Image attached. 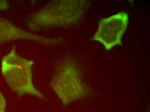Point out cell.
I'll use <instances>...</instances> for the list:
<instances>
[{"mask_svg": "<svg viewBox=\"0 0 150 112\" xmlns=\"http://www.w3.org/2000/svg\"><path fill=\"white\" fill-rule=\"evenodd\" d=\"M6 102L4 97L0 92V112H5Z\"/></svg>", "mask_w": 150, "mask_h": 112, "instance_id": "obj_5", "label": "cell"}, {"mask_svg": "<svg viewBox=\"0 0 150 112\" xmlns=\"http://www.w3.org/2000/svg\"><path fill=\"white\" fill-rule=\"evenodd\" d=\"M84 0H54L30 16L27 25L32 30L76 24L83 15Z\"/></svg>", "mask_w": 150, "mask_h": 112, "instance_id": "obj_1", "label": "cell"}, {"mask_svg": "<svg viewBox=\"0 0 150 112\" xmlns=\"http://www.w3.org/2000/svg\"><path fill=\"white\" fill-rule=\"evenodd\" d=\"M10 4L7 1L5 0H0V11L8 10Z\"/></svg>", "mask_w": 150, "mask_h": 112, "instance_id": "obj_6", "label": "cell"}, {"mask_svg": "<svg viewBox=\"0 0 150 112\" xmlns=\"http://www.w3.org/2000/svg\"><path fill=\"white\" fill-rule=\"evenodd\" d=\"M34 62L19 55L14 47L2 59V74L12 91L20 96L30 94L45 99L34 85L32 66Z\"/></svg>", "mask_w": 150, "mask_h": 112, "instance_id": "obj_2", "label": "cell"}, {"mask_svg": "<svg viewBox=\"0 0 150 112\" xmlns=\"http://www.w3.org/2000/svg\"><path fill=\"white\" fill-rule=\"evenodd\" d=\"M50 85L64 105L80 99L86 94L79 71L76 66L70 62L60 66L51 80Z\"/></svg>", "mask_w": 150, "mask_h": 112, "instance_id": "obj_3", "label": "cell"}, {"mask_svg": "<svg viewBox=\"0 0 150 112\" xmlns=\"http://www.w3.org/2000/svg\"><path fill=\"white\" fill-rule=\"evenodd\" d=\"M129 23L127 13L120 12L108 18L101 19L97 31L92 39L102 44L108 51L121 45L122 40Z\"/></svg>", "mask_w": 150, "mask_h": 112, "instance_id": "obj_4", "label": "cell"}]
</instances>
